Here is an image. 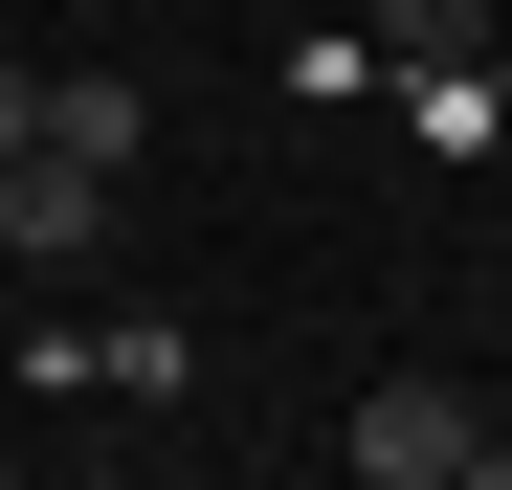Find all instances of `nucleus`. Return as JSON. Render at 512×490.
<instances>
[{
	"instance_id": "obj_2",
	"label": "nucleus",
	"mask_w": 512,
	"mask_h": 490,
	"mask_svg": "<svg viewBox=\"0 0 512 490\" xmlns=\"http://www.w3.org/2000/svg\"><path fill=\"white\" fill-rule=\"evenodd\" d=\"M334 468L357 490H468V379H379L357 424H334Z\"/></svg>"
},
{
	"instance_id": "obj_4",
	"label": "nucleus",
	"mask_w": 512,
	"mask_h": 490,
	"mask_svg": "<svg viewBox=\"0 0 512 490\" xmlns=\"http://www.w3.org/2000/svg\"><path fill=\"white\" fill-rule=\"evenodd\" d=\"M379 45L401 67H490V0H379Z\"/></svg>"
},
{
	"instance_id": "obj_6",
	"label": "nucleus",
	"mask_w": 512,
	"mask_h": 490,
	"mask_svg": "<svg viewBox=\"0 0 512 490\" xmlns=\"http://www.w3.org/2000/svg\"><path fill=\"white\" fill-rule=\"evenodd\" d=\"M23 134H45V67H0V156H23Z\"/></svg>"
},
{
	"instance_id": "obj_3",
	"label": "nucleus",
	"mask_w": 512,
	"mask_h": 490,
	"mask_svg": "<svg viewBox=\"0 0 512 490\" xmlns=\"http://www.w3.org/2000/svg\"><path fill=\"white\" fill-rule=\"evenodd\" d=\"M45 156L134 179V156H156V90H134V67H45Z\"/></svg>"
},
{
	"instance_id": "obj_5",
	"label": "nucleus",
	"mask_w": 512,
	"mask_h": 490,
	"mask_svg": "<svg viewBox=\"0 0 512 490\" xmlns=\"http://www.w3.org/2000/svg\"><path fill=\"white\" fill-rule=\"evenodd\" d=\"M468 490H512V401H468Z\"/></svg>"
},
{
	"instance_id": "obj_1",
	"label": "nucleus",
	"mask_w": 512,
	"mask_h": 490,
	"mask_svg": "<svg viewBox=\"0 0 512 490\" xmlns=\"http://www.w3.org/2000/svg\"><path fill=\"white\" fill-rule=\"evenodd\" d=\"M0 245H23L45 290H90V268H112V179H90V156H45V134H23V156H0Z\"/></svg>"
}]
</instances>
